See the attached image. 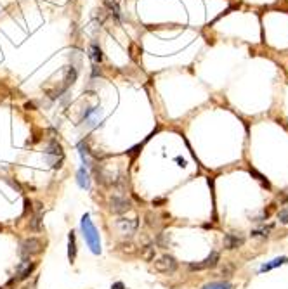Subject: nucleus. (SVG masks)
<instances>
[{
    "label": "nucleus",
    "instance_id": "9b49d317",
    "mask_svg": "<svg viewBox=\"0 0 288 289\" xmlns=\"http://www.w3.org/2000/svg\"><path fill=\"white\" fill-rule=\"evenodd\" d=\"M77 182L82 189H89L90 187V179H89V172L85 168H80L79 173H77Z\"/></svg>",
    "mask_w": 288,
    "mask_h": 289
},
{
    "label": "nucleus",
    "instance_id": "4468645a",
    "mask_svg": "<svg viewBox=\"0 0 288 289\" xmlns=\"http://www.w3.org/2000/svg\"><path fill=\"white\" fill-rule=\"evenodd\" d=\"M108 5V9L111 11V14H115V18H120V7H118V0H104Z\"/></svg>",
    "mask_w": 288,
    "mask_h": 289
},
{
    "label": "nucleus",
    "instance_id": "9d476101",
    "mask_svg": "<svg viewBox=\"0 0 288 289\" xmlns=\"http://www.w3.org/2000/svg\"><path fill=\"white\" fill-rule=\"evenodd\" d=\"M75 256H77L75 232H70V236H68V258H70V261H71V263H73V261H75Z\"/></svg>",
    "mask_w": 288,
    "mask_h": 289
},
{
    "label": "nucleus",
    "instance_id": "7ed1b4c3",
    "mask_svg": "<svg viewBox=\"0 0 288 289\" xmlns=\"http://www.w3.org/2000/svg\"><path fill=\"white\" fill-rule=\"evenodd\" d=\"M155 270L160 272V274H174L177 270V261H175L174 256L164 254V256H160L155 261Z\"/></svg>",
    "mask_w": 288,
    "mask_h": 289
},
{
    "label": "nucleus",
    "instance_id": "423d86ee",
    "mask_svg": "<svg viewBox=\"0 0 288 289\" xmlns=\"http://www.w3.org/2000/svg\"><path fill=\"white\" fill-rule=\"evenodd\" d=\"M110 210L113 213H125L130 210V201L123 196H115L110 201Z\"/></svg>",
    "mask_w": 288,
    "mask_h": 289
},
{
    "label": "nucleus",
    "instance_id": "2eb2a0df",
    "mask_svg": "<svg viewBox=\"0 0 288 289\" xmlns=\"http://www.w3.org/2000/svg\"><path fill=\"white\" fill-rule=\"evenodd\" d=\"M203 289H233V284H229V282H212Z\"/></svg>",
    "mask_w": 288,
    "mask_h": 289
},
{
    "label": "nucleus",
    "instance_id": "39448f33",
    "mask_svg": "<svg viewBox=\"0 0 288 289\" xmlns=\"http://www.w3.org/2000/svg\"><path fill=\"white\" fill-rule=\"evenodd\" d=\"M115 227H117L118 230H120V234H123V236H130V234L135 232V229H137V218H120L117 220V223H115Z\"/></svg>",
    "mask_w": 288,
    "mask_h": 289
},
{
    "label": "nucleus",
    "instance_id": "ddd939ff",
    "mask_svg": "<svg viewBox=\"0 0 288 289\" xmlns=\"http://www.w3.org/2000/svg\"><path fill=\"white\" fill-rule=\"evenodd\" d=\"M90 59H92L94 64H97V63H101V61H103V52H101V49L97 45L90 47Z\"/></svg>",
    "mask_w": 288,
    "mask_h": 289
},
{
    "label": "nucleus",
    "instance_id": "f257e3e1",
    "mask_svg": "<svg viewBox=\"0 0 288 289\" xmlns=\"http://www.w3.org/2000/svg\"><path fill=\"white\" fill-rule=\"evenodd\" d=\"M82 232H83V239L85 243L89 244L90 251L94 254H99L101 253V239H99V232L97 229L94 227L92 220H90L89 215H83L82 218Z\"/></svg>",
    "mask_w": 288,
    "mask_h": 289
},
{
    "label": "nucleus",
    "instance_id": "aec40b11",
    "mask_svg": "<svg viewBox=\"0 0 288 289\" xmlns=\"http://www.w3.org/2000/svg\"><path fill=\"white\" fill-rule=\"evenodd\" d=\"M111 289H125V286H123V282H115Z\"/></svg>",
    "mask_w": 288,
    "mask_h": 289
},
{
    "label": "nucleus",
    "instance_id": "f8f14e48",
    "mask_svg": "<svg viewBox=\"0 0 288 289\" xmlns=\"http://www.w3.org/2000/svg\"><path fill=\"white\" fill-rule=\"evenodd\" d=\"M288 261V258L287 256H280V258H274L273 261H269V263H266V265H262L260 267V272H267V270H273V268H276V267H280V265H285Z\"/></svg>",
    "mask_w": 288,
    "mask_h": 289
},
{
    "label": "nucleus",
    "instance_id": "f3484780",
    "mask_svg": "<svg viewBox=\"0 0 288 289\" xmlns=\"http://www.w3.org/2000/svg\"><path fill=\"white\" fill-rule=\"evenodd\" d=\"M271 230H273V225L266 227V229L255 230V232H253V236H267V232H271Z\"/></svg>",
    "mask_w": 288,
    "mask_h": 289
},
{
    "label": "nucleus",
    "instance_id": "20e7f679",
    "mask_svg": "<svg viewBox=\"0 0 288 289\" xmlns=\"http://www.w3.org/2000/svg\"><path fill=\"white\" fill-rule=\"evenodd\" d=\"M45 156H47V159H49L52 168H59L61 163H63V158H64L63 149H61V145L57 144V142H50V145L45 151Z\"/></svg>",
    "mask_w": 288,
    "mask_h": 289
},
{
    "label": "nucleus",
    "instance_id": "f03ea898",
    "mask_svg": "<svg viewBox=\"0 0 288 289\" xmlns=\"http://www.w3.org/2000/svg\"><path fill=\"white\" fill-rule=\"evenodd\" d=\"M42 250H43L42 241L37 239V237H30V239H25L21 243V246H19V254L26 260V258L33 256V254L42 253Z\"/></svg>",
    "mask_w": 288,
    "mask_h": 289
},
{
    "label": "nucleus",
    "instance_id": "dca6fc26",
    "mask_svg": "<svg viewBox=\"0 0 288 289\" xmlns=\"http://www.w3.org/2000/svg\"><path fill=\"white\" fill-rule=\"evenodd\" d=\"M278 218H280L281 223H288V205H285L283 208L280 210V213H278Z\"/></svg>",
    "mask_w": 288,
    "mask_h": 289
},
{
    "label": "nucleus",
    "instance_id": "a211bd4d",
    "mask_svg": "<svg viewBox=\"0 0 288 289\" xmlns=\"http://www.w3.org/2000/svg\"><path fill=\"white\" fill-rule=\"evenodd\" d=\"M153 253H155V250L151 246H148V250H146V253H144V258H146V260H151V258H153Z\"/></svg>",
    "mask_w": 288,
    "mask_h": 289
},
{
    "label": "nucleus",
    "instance_id": "1a4fd4ad",
    "mask_svg": "<svg viewBox=\"0 0 288 289\" xmlns=\"http://www.w3.org/2000/svg\"><path fill=\"white\" fill-rule=\"evenodd\" d=\"M35 267H37L35 261H23V263L16 268V277L14 279L16 281H23V279H26L33 270H35Z\"/></svg>",
    "mask_w": 288,
    "mask_h": 289
},
{
    "label": "nucleus",
    "instance_id": "0eeeda50",
    "mask_svg": "<svg viewBox=\"0 0 288 289\" xmlns=\"http://www.w3.org/2000/svg\"><path fill=\"white\" fill-rule=\"evenodd\" d=\"M219 261V253H212L210 256H206L203 261L200 263H191L189 265V270H206V268H212L215 267Z\"/></svg>",
    "mask_w": 288,
    "mask_h": 289
},
{
    "label": "nucleus",
    "instance_id": "6ab92c4d",
    "mask_svg": "<svg viewBox=\"0 0 288 289\" xmlns=\"http://www.w3.org/2000/svg\"><path fill=\"white\" fill-rule=\"evenodd\" d=\"M122 248H123V251H125V253H134V246H132V244H123V246H122Z\"/></svg>",
    "mask_w": 288,
    "mask_h": 289
},
{
    "label": "nucleus",
    "instance_id": "6e6552de",
    "mask_svg": "<svg viewBox=\"0 0 288 289\" xmlns=\"http://www.w3.org/2000/svg\"><path fill=\"white\" fill-rule=\"evenodd\" d=\"M243 243H245V237L242 236V234H226L224 237V248L226 250H236V248L243 246Z\"/></svg>",
    "mask_w": 288,
    "mask_h": 289
}]
</instances>
